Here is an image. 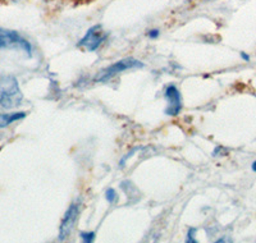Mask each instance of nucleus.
I'll use <instances>...</instances> for the list:
<instances>
[{
	"mask_svg": "<svg viewBox=\"0 0 256 243\" xmlns=\"http://www.w3.org/2000/svg\"><path fill=\"white\" fill-rule=\"evenodd\" d=\"M105 200L108 201L109 204H114L118 200V194L114 188H108L105 191Z\"/></svg>",
	"mask_w": 256,
	"mask_h": 243,
	"instance_id": "obj_8",
	"label": "nucleus"
},
{
	"mask_svg": "<svg viewBox=\"0 0 256 243\" xmlns=\"http://www.w3.org/2000/svg\"><path fill=\"white\" fill-rule=\"evenodd\" d=\"M24 94L14 76L0 74V106L13 109L20 106Z\"/></svg>",
	"mask_w": 256,
	"mask_h": 243,
	"instance_id": "obj_1",
	"label": "nucleus"
},
{
	"mask_svg": "<svg viewBox=\"0 0 256 243\" xmlns=\"http://www.w3.org/2000/svg\"><path fill=\"white\" fill-rule=\"evenodd\" d=\"M198 233V229L196 228H190L188 232H187V243H198V238H195V234Z\"/></svg>",
	"mask_w": 256,
	"mask_h": 243,
	"instance_id": "obj_10",
	"label": "nucleus"
},
{
	"mask_svg": "<svg viewBox=\"0 0 256 243\" xmlns=\"http://www.w3.org/2000/svg\"><path fill=\"white\" fill-rule=\"evenodd\" d=\"M251 168H252L254 172H256V162H252V165H251Z\"/></svg>",
	"mask_w": 256,
	"mask_h": 243,
	"instance_id": "obj_13",
	"label": "nucleus"
},
{
	"mask_svg": "<svg viewBox=\"0 0 256 243\" xmlns=\"http://www.w3.org/2000/svg\"><path fill=\"white\" fill-rule=\"evenodd\" d=\"M81 200L77 198V200L73 201L70 205V208H67V212L64 214L63 220H62L60 226H59V240H66L70 236L73 228H74V226H76L77 223L80 212H81Z\"/></svg>",
	"mask_w": 256,
	"mask_h": 243,
	"instance_id": "obj_5",
	"label": "nucleus"
},
{
	"mask_svg": "<svg viewBox=\"0 0 256 243\" xmlns=\"http://www.w3.org/2000/svg\"><path fill=\"white\" fill-rule=\"evenodd\" d=\"M26 116L24 112H18V113H9V114H0V128H6L9 124H12L14 122L20 120Z\"/></svg>",
	"mask_w": 256,
	"mask_h": 243,
	"instance_id": "obj_7",
	"label": "nucleus"
},
{
	"mask_svg": "<svg viewBox=\"0 0 256 243\" xmlns=\"http://www.w3.org/2000/svg\"><path fill=\"white\" fill-rule=\"evenodd\" d=\"M108 36L109 32L105 31L102 24H95L88 30L84 38L78 41L77 46L84 48V50L90 52H96L105 41L108 40Z\"/></svg>",
	"mask_w": 256,
	"mask_h": 243,
	"instance_id": "obj_3",
	"label": "nucleus"
},
{
	"mask_svg": "<svg viewBox=\"0 0 256 243\" xmlns=\"http://www.w3.org/2000/svg\"><path fill=\"white\" fill-rule=\"evenodd\" d=\"M145 64L142 63L138 59L134 58H126L122 59V60H118L116 63H113L112 66L106 67L105 70H100L98 73V76L95 77V82H108L109 80H112L113 77H116V74H120V72H124V70H137V68H144Z\"/></svg>",
	"mask_w": 256,
	"mask_h": 243,
	"instance_id": "obj_2",
	"label": "nucleus"
},
{
	"mask_svg": "<svg viewBox=\"0 0 256 243\" xmlns=\"http://www.w3.org/2000/svg\"><path fill=\"white\" fill-rule=\"evenodd\" d=\"M159 35H160L159 30H152V31L148 32V38H152V40H154V38H159Z\"/></svg>",
	"mask_w": 256,
	"mask_h": 243,
	"instance_id": "obj_11",
	"label": "nucleus"
},
{
	"mask_svg": "<svg viewBox=\"0 0 256 243\" xmlns=\"http://www.w3.org/2000/svg\"><path fill=\"white\" fill-rule=\"evenodd\" d=\"M164 96H166V102H168V106L166 109V116H178L180 113V110H182V96H180V92L177 88V86L169 84L166 88Z\"/></svg>",
	"mask_w": 256,
	"mask_h": 243,
	"instance_id": "obj_6",
	"label": "nucleus"
},
{
	"mask_svg": "<svg viewBox=\"0 0 256 243\" xmlns=\"http://www.w3.org/2000/svg\"><path fill=\"white\" fill-rule=\"evenodd\" d=\"M241 58L244 59V62H248V60H250V56H248V55L246 54V52H241Z\"/></svg>",
	"mask_w": 256,
	"mask_h": 243,
	"instance_id": "obj_12",
	"label": "nucleus"
},
{
	"mask_svg": "<svg viewBox=\"0 0 256 243\" xmlns=\"http://www.w3.org/2000/svg\"><path fill=\"white\" fill-rule=\"evenodd\" d=\"M9 48L22 49L27 52L28 56H31L32 54L31 42L22 38L18 32L0 27V49H9Z\"/></svg>",
	"mask_w": 256,
	"mask_h": 243,
	"instance_id": "obj_4",
	"label": "nucleus"
},
{
	"mask_svg": "<svg viewBox=\"0 0 256 243\" xmlns=\"http://www.w3.org/2000/svg\"><path fill=\"white\" fill-rule=\"evenodd\" d=\"M80 237H81V240H84V242L86 243H91L95 240V232H81L80 233Z\"/></svg>",
	"mask_w": 256,
	"mask_h": 243,
	"instance_id": "obj_9",
	"label": "nucleus"
}]
</instances>
